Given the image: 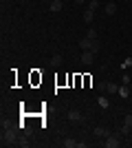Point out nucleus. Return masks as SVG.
<instances>
[{
	"mask_svg": "<svg viewBox=\"0 0 132 148\" xmlns=\"http://www.w3.org/2000/svg\"><path fill=\"white\" fill-rule=\"evenodd\" d=\"M106 93H119V86L114 82H106Z\"/></svg>",
	"mask_w": 132,
	"mask_h": 148,
	"instance_id": "obj_11",
	"label": "nucleus"
},
{
	"mask_svg": "<svg viewBox=\"0 0 132 148\" xmlns=\"http://www.w3.org/2000/svg\"><path fill=\"white\" fill-rule=\"evenodd\" d=\"M97 104H99L101 108H108V106H110V102H108V97H106V95H99V99H97Z\"/></svg>",
	"mask_w": 132,
	"mask_h": 148,
	"instance_id": "obj_12",
	"label": "nucleus"
},
{
	"mask_svg": "<svg viewBox=\"0 0 132 148\" xmlns=\"http://www.w3.org/2000/svg\"><path fill=\"white\" fill-rule=\"evenodd\" d=\"M79 60H82V64H86V66H90V64H93V62H95V51H84Z\"/></svg>",
	"mask_w": 132,
	"mask_h": 148,
	"instance_id": "obj_4",
	"label": "nucleus"
},
{
	"mask_svg": "<svg viewBox=\"0 0 132 148\" xmlns=\"http://www.w3.org/2000/svg\"><path fill=\"white\" fill-rule=\"evenodd\" d=\"M93 20H95V11L93 9H86V11H84V22H86V25H93Z\"/></svg>",
	"mask_w": 132,
	"mask_h": 148,
	"instance_id": "obj_8",
	"label": "nucleus"
},
{
	"mask_svg": "<svg viewBox=\"0 0 132 148\" xmlns=\"http://www.w3.org/2000/svg\"><path fill=\"white\" fill-rule=\"evenodd\" d=\"M62 7H64L62 0H53L51 2V11H62Z\"/></svg>",
	"mask_w": 132,
	"mask_h": 148,
	"instance_id": "obj_10",
	"label": "nucleus"
},
{
	"mask_svg": "<svg viewBox=\"0 0 132 148\" xmlns=\"http://www.w3.org/2000/svg\"><path fill=\"white\" fill-rule=\"evenodd\" d=\"M104 11H106V16H114V13H117V5H114V2H108V5H104Z\"/></svg>",
	"mask_w": 132,
	"mask_h": 148,
	"instance_id": "obj_9",
	"label": "nucleus"
},
{
	"mask_svg": "<svg viewBox=\"0 0 132 148\" xmlns=\"http://www.w3.org/2000/svg\"><path fill=\"white\" fill-rule=\"evenodd\" d=\"M104 146H106V148H117V146H121V137H119V135H108L106 139H104Z\"/></svg>",
	"mask_w": 132,
	"mask_h": 148,
	"instance_id": "obj_3",
	"label": "nucleus"
},
{
	"mask_svg": "<svg viewBox=\"0 0 132 148\" xmlns=\"http://www.w3.org/2000/svg\"><path fill=\"white\" fill-rule=\"evenodd\" d=\"M79 49L82 51H95V53H97V51L101 49V42L99 40H93V38H84L82 42H79Z\"/></svg>",
	"mask_w": 132,
	"mask_h": 148,
	"instance_id": "obj_1",
	"label": "nucleus"
},
{
	"mask_svg": "<svg viewBox=\"0 0 132 148\" xmlns=\"http://www.w3.org/2000/svg\"><path fill=\"white\" fill-rule=\"evenodd\" d=\"M2 144H5V146H13V144H18V135H16V130H11V128L2 130Z\"/></svg>",
	"mask_w": 132,
	"mask_h": 148,
	"instance_id": "obj_2",
	"label": "nucleus"
},
{
	"mask_svg": "<svg viewBox=\"0 0 132 148\" xmlns=\"http://www.w3.org/2000/svg\"><path fill=\"white\" fill-rule=\"evenodd\" d=\"M86 38H93V40H97V31H95L93 27H90V29L86 31Z\"/></svg>",
	"mask_w": 132,
	"mask_h": 148,
	"instance_id": "obj_16",
	"label": "nucleus"
},
{
	"mask_svg": "<svg viewBox=\"0 0 132 148\" xmlns=\"http://www.w3.org/2000/svg\"><path fill=\"white\" fill-rule=\"evenodd\" d=\"M64 146H66V148H75L77 146V142H75V139H73V137H66V139H64Z\"/></svg>",
	"mask_w": 132,
	"mask_h": 148,
	"instance_id": "obj_13",
	"label": "nucleus"
},
{
	"mask_svg": "<svg viewBox=\"0 0 132 148\" xmlns=\"http://www.w3.org/2000/svg\"><path fill=\"white\" fill-rule=\"evenodd\" d=\"M93 135H95V137H99V139H106V137L110 135V130L104 128V126H97V128H93Z\"/></svg>",
	"mask_w": 132,
	"mask_h": 148,
	"instance_id": "obj_6",
	"label": "nucleus"
},
{
	"mask_svg": "<svg viewBox=\"0 0 132 148\" xmlns=\"http://www.w3.org/2000/svg\"><path fill=\"white\" fill-rule=\"evenodd\" d=\"M130 128H132V113H128V115H126V122H123V126H121V130H119V135H128Z\"/></svg>",
	"mask_w": 132,
	"mask_h": 148,
	"instance_id": "obj_5",
	"label": "nucleus"
},
{
	"mask_svg": "<svg viewBox=\"0 0 132 148\" xmlns=\"http://www.w3.org/2000/svg\"><path fill=\"white\" fill-rule=\"evenodd\" d=\"M62 2H66V0H62Z\"/></svg>",
	"mask_w": 132,
	"mask_h": 148,
	"instance_id": "obj_20",
	"label": "nucleus"
},
{
	"mask_svg": "<svg viewBox=\"0 0 132 148\" xmlns=\"http://www.w3.org/2000/svg\"><path fill=\"white\" fill-rule=\"evenodd\" d=\"M88 9L97 11V9H99V2H97V0H90V2H88Z\"/></svg>",
	"mask_w": 132,
	"mask_h": 148,
	"instance_id": "obj_17",
	"label": "nucleus"
},
{
	"mask_svg": "<svg viewBox=\"0 0 132 148\" xmlns=\"http://www.w3.org/2000/svg\"><path fill=\"white\" fill-rule=\"evenodd\" d=\"M119 95H121V97H128V95H130V91H128V84L119 86Z\"/></svg>",
	"mask_w": 132,
	"mask_h": 148,
	"instance_id": "obj_15",
	"label": "nucleus"
},
{
	"mask_svg": "<svg viewBox=\"0 0 132 148\" xmlns=\"http://www.w3.org/2000/svg\"><path fill=\"white\" fill-rule=\"evenodd\" d=\"M68 119L70 122H84V115L75 108V111H68Z\"/></svg>",
	"mask_w": 132,
	"mask_h": 148,
	"instance_id": "obj_7",
	"label": "nucleus"
},
{
	"mask_svg": "<svg viewBox=\"0 0 132 148\" xmlns=\"http://www.w3.org/2000/svg\"><path fill=\"white\" fill-rule=\"evenodd\" d=\"M62 64V56H53L51 58V66H60Z\"/></svg>",
	"mask_w": 132,
	"mask_h": 148,
	"instance_id": "obj_14",
	"label": "nucleus"
},
{
	"mask_svg": "<svg viewBox=\"0 0 132 148\" xmlns=\"http://www.w3.org/2000/svg\"><path fill=\"white\" fill-rule=\"evenodd\" d=\"M121 66H123V69H130L132 66V58H126V60L121 62Z\"/></svg>",
	"mask_w": 132,
	"mask_h": 148,
	"instance_id": "obj_18",
	"label": "nucleus"
},
{
	"mask_svg": "<svg viewBox=\"0 0 132 148\" xmlns=\"http://www.w3.org/2000/svg\"><path fill=\"white\" fill-rule=\"evenodd\" d=\"M75 2H77V5H84V2H86V0H75Z\"/></svg>",
	"mask_w": 132,
	"mask_h": 148,
	"instance_id": "obj_19",
	"label": "nucleus"
}]
</instances>
